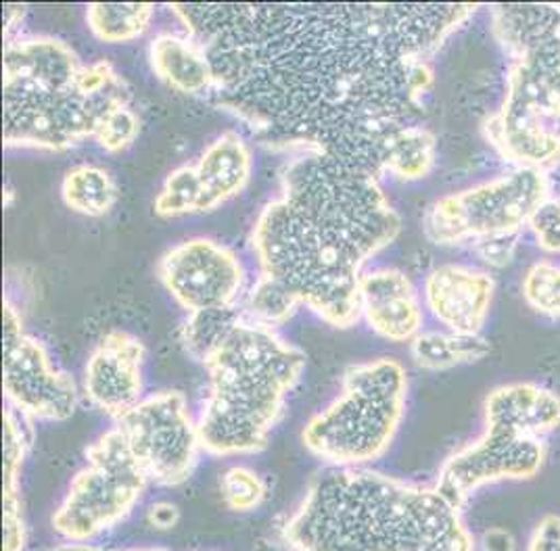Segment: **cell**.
Here are the masks:
<instances>
[{
    "label": "cell",
    "mask_w": 560,
    "mask_h": 551,
    "mask_svg": "<svg viewBox=\"0 0 560 551\" xmlns=\"http://www.w3.org/2000/svg\"><path fill=\"white\" fill-rule=\"evenodd\" d=\"M147 349L130 332H107L86 360L82 390L89 403L114 422L144 399Z\"/></svg>",
    "instance_id": "cell-15"
},
{
    "label": "cell",
    "mask_w": 560,
    "mask_h": 551,
    "mask_svg": "<svg viewBox=\"0 0 560 551\" xmlns=\"http://www.w3.org/2000/svg\"><path fill=\"white\" fill-rule=\"evenodd\" d=\"M116 178L96 163L73 165L61 180V199L71 211L86 218H105L117 203Z\"/></svg>",
    "instance_id": "cell-24"
},
{
    "label": "cell",
    "mask_w": 560,
    "mask_h": 551,
    "mask_svg": "<svg viewBox=\"0 0 560 551\" xmlns=\"http://www.w3.org/2000/svg\"><path fill=\"white\" fill-rule=\"evenodd\" d=\"M521 236H493L470 245V249L477 255V259L483 263L486 270H504L509 268L518 251Z\"/></svg>",
    "instance_id": "cell-34"
},
{
    "label": "cell",
    "mask_w": 560,
    "mask_h": 551,
    "mask_svg": "<svg viewBox=\"0 0 560 551\" xmlns=\"http://www.w3.org/2000/svg\"><path fill=\"white\" fill-rule=\"evenodd\" d=\"M477 551H518V539L511 528H486L477 537Z\"/></svg>",
    "instance_id": "cell-36"
},
{
    "label": "cell",
    "mask_w": 560,
    "mask_h": 551,
    "mask_svg": "<svg viewBox=\"0 0 560 551\" xmlns=\"http://www.w3.org/2000/svg\"><path fill=\"white\" fill-rule=\"evenodd\" d=\"M525 551H560V514H544L529 530Z\"/></svg>",
    "instance_id": "cell-35"
},
{
    "label": "cell",
    "mask_w": 560,
    "mask_h": 551,
    "mask_svg": "<svg viewBox=\"0 0 560 551\" xmlns=\"http://www.w3.org/2000/svg\"><path fill=\"white\" fill-rule=\"evenodd\" d=\"M149 525L158 530H170L176 527L180 520V509L172 502H158L147 509Z\"/></svg>",
    "instance_id": "cell-37"
},
{
    "label": "cell",
    "mask_w": 560,
    "mask_h": 551,
    "mask_svg": "<svg viewBox=\"0 0 560 551\" xmlns=\"http://www.w3.org/2000/svg\"><path fill=\"white\" fill-rule=\"evenodd\" d=\"M34 443V422L22 413L4 408V438H2V461H4V486H2V551H25L27 525H25L24 502H22V472L25 459Z\"/></svg>",
    "instance_id": "cell-21"
},
{
    "label": "cell",
    "mask_w": 560,
    "mask_h": 551,
    "mask_svg": "<svg viewBox=\"0 0 560 551\" xmlns=\"http://www.w3.org/2000/svg\"><path fill=\"white\" fill-rule=\"evenodd\" d=\"M420 295L440 328L483 335L495 297V278L481 266L442 263L427 274Z\"/></svg>",
    "instance_id": "cell-16"
},
{
    "label": "cell",
    "mask_w": 560,
    "mask_h": 551,
    "mask_svg": "<svg viewBox=\"0 0 560 551\" xmlns=\"http://www.w3.org/2000/svg\"><path fill=\"white\" fill-rule=\"evenodd\" d=\"M2 199H4V206H11V203H13V186H11V184H7V186H4Z\"/></svg>",
    "instance_id": "cell-40"
},
{
    "label": "cell",
    "mask_w": 560,
    "mask_h": 551,
    "mask_svg": "<svg viewBox=\"0 0 560 551\" xmlns=\"http://www.w3.org/2000/svg\"><path fill=\"white\" fill-rule=\"evenodd\" d=\"M477 4H172L210 52L215 101L266 146L318 151L383 178L420 124L431 59Z\"/></svg>",
    "instance_id": "cell-1"
},
{
    "label": "cell",
    "mask_w": 560,
    "mask_h": 551,
    "mask_svg": "<svg viewBox=\"0 0 560 551\" xmlns=\"http://www.w3.org/2000/svg\"><path fill=\"white\" fill-rule=\"evenodd\" d=\"M550 195L548 174L509 167L483 183L440 197L427 209L422 230L440 247L475 245L493 236H521Z\"/></svg>",
    "instance_id": "cell-8"
},
{
    "label": "cell",
    "mask_w": 560,
    "mask_h": 551,
    "mask_svg": "<svg viewBox=\"0 0 560 551\" xmlns=\"http://www.w3.org/2000/svg\"><path fill=\"white\" fill-rule=\"evenodd\" d=\"M151 484L176 489L195 474L203 452L197 418L180 390L144 395L135 410L114 422Z\"/></svg>",
    "instance_id": "cell-10"
},
{
    "label": "cell",
    "mask_w": 560,
    "mask_h": 551,
    "mask_svg": "<svg viewBox=\"0 0 560 551\" xmlns=\"http://www.w3.org/2000/svg\"><path fill=\"white\" fill-rule=\"evenodd\" d=\"M149 66L165 86L185 94L215 89L210 52L188 32L162 30L149 43Z\"/></svg>",
    "instance_id": "cell-20"
},
{
    "label": "cell",
    "mask_w": 560,
    "mask_h": 551,
    "mask_svg": "<svg viewBox=\"0 0 560 551\" xmlns=\"http://www.w3.org/2000/svg\"><path fill=\"white\" fill-rule=\"evenodd\" d=\"M45 551H172L164 550V548H135V550H109V548H101L94 543H63L57 548H50Z\"/></svg>",
    "instance_id": "cell-39"
},
{
    "label": "cell",
    "mask_w": 560,
    "mask_h": 551,
    "mask_svg": "<svg viewBox=\"0 0 560 551\" xmlns=\"http://www.w3.org/2000/svg\"><path fill=\"white\" fill-rule=\"evenodd\" d=\"M527 230L539 251L560 255V195L552 192L539 206Z\"/></svg>",
    "instance_id": "cell-33"
},
{
    "label": "cell",
    "mask_w": 560,
    "mask_h": 551,
    "mask_svg": "<svg viewBox=\"0 0 560 551\" xmlns=\"http://www.w3.org/2000/svg\"><path fill=\"white\" fill-rule=\"evenodd\" d=\"M483 138L509 167L552 174L560 167V119L518 92L504 98L481 124Z\"/></svg>",
    "instance_id": "cell-14"
},
{
    "label": "cell",
    "mask_w": 560,
    "mask_h": 551,
    "mask_svg": "<svg viewBox=\"0 0 560 551\" xmlns=\"http://www.w3.org/2000/svg\"><path fill=\"white\" fill-rule=\"evenodd\" d=\"M490 17L509 57L504 89L560 119V4H500Z\"/></svg>",
    "instance_id": "cell-9"
},
{
    "label": "cell",
    "mask_w": 560,
    "mask_h": 551,
    "mask_svg": "<svg viewBox=\"0 0 560 551\" xmlns=\"http://www.w3.org/2000/svg\"><path fill=\"white\" fill-rule=\"evenodd\" d=\"M140 134V117L132 105H124L116 112L107 115L103 124L98 126L94 142L105 151V153H124L128 151Z\"/></svg>",
    "instance_id": "cell-32"
},
{
    "label": "cell",
    "mask_w": 560,
    "mask_h": 551,
    "mask_svg": "<svg viewBox=\"0 0 560 551\" xmlns=\"http://www.w3.org/2000/svg\"><path fill=\"white\" fill-rule=\"evenodd\" d=\"M2 389L7 406L30 422H66L80 401L73 376L52 360L47 344L25 330L9 297L2 303Z\"/></svg>",
    "instance_id": "cell-11"
},
{
    "label": "cell",
    "mask_w": 560,
    "mask_h": 551,
    "mask_svg": "<svg viewBox=\"0 0 560 551\" xmlns=\"http://www.w3.org/2000/svg\"><path fill=\"white\" fill-rule=\"evenodd\" d=\"M84 63L66 40L48 34H18L4 40L2 92L70 89Z\"/></svg>",
    "instance_id": "cell-18"
},
{
    "label": "cell",
    "mask_w": 560,
    "mask_h": 551,
    "mask_svg": "<svg viewBox=\"0 0 560 551\" xmlns=\"http://www.w3.org/2000/svg\"><path fill=\"white\" fill-rule=\"evenodd\" d=\"M491 343L483 335H463L445 328L422 330L410 343L415 366L429 372H447L479 364L490 355Z\"/></svg>",
    "instance_id": "cell-23"
},
{
    "label": "cell",
    "mask_w": 560,
    "mask_h": 551,
    "mask_svg": "<svg viewBox=\"0 0 560 551\" xmlns=\"http://www.w3.org/2000/svg\"><path fill=\"white\" fill-rule=\"evenodd\" d=\"M158 9L153 4H89L84 11L86 25L96 40L107 45H121L144 36Z\"/></svg>",
    "instance_id": "cell-26"
},
{
    "label": "cell",
    "mask_w": 560,
    "mask_h": 551,
    "mask_svg": "<svg viewBox=\"0 0 560 551\" xmlns=\"http://www.w3.org/2000/svg\"><path fill=\"white\" fill-rule=\"evenodd\" d=\"M438 165V138L422 126L410 124L397 132L385 157L383 176L401 183H420Z\"/></svg>",
    "instance_id": "cell-25"
},
{
    "label": "cell",
    "mask_w": 560,
    "mask_h": 551,
    "mask_svg": "<svg viewBox=\"0 0 560 551\" xmlns=\"http://www.w3.org/2000/svg\"><path fill=\"white\" fill-rule=\"evenodd\" d=\"M241 320H243V314H241L238 305L188 314L187 320L183 324V332H180L185 351L192 360L203 364L210 357L211 351L222 343V339Z\"/></svg>",
    "instance_id": "cell-29"
},
{
    "label": "cell",
    "mask_w": 560,
    "mask_h": 551,
    "mask_svg": "<svg viewBox=\"0 0 560 551\" xmlns=\"http://www.w3.org/2000/svg\"><path fill=\"white\" fill-rule=\"evenodd\" d=\"M27 9L20 7V4H7L2 9V17H4V40L13 38L20 34V27L24 25Z\"/></svg>",
    "instance_id": "cell-38"
},
{
    "label": "cell",
    "mask_w": 560,
    "mask_h": 551,
    "mask_svg": "<svg viewBox=\"0 0 560 551\" xmlns=\"http://www.w3.org/2000/svg\"><path fill=\"white\" fill-rule=\"evenodd\" d=\"M84 459L50 518L66 543H94L121 525L151 484L117 424L94 438Z\"/></svg>",
    "instance_id": "cell-7"
},
{
    "label": "cell",
    "mask_w": 560,
    "mask_h": 551,
    "mask_svg": "<svg viewBox=\"0 0 560 551\" xmlns=\"http://www.w3.org/2000/svg\"><path fill=\"white\" fill-rule=\"evenodd\" d=\"M220 491H222L224 502L233 512L245 514V512H254L257 507H261V504L266 502L268 484L254 468L231 466L220 477Z\"/></svg>",
    "instance_id": "cell-31"
},
{
    "label": "cell",
    "mask_w": 560,
    "mask_h": 551,
    "mask_svg": "<svg viewBox=\"0 0 560 551\" xmlns=\"http://www.w3.org/2000/svg\"><path fill=\"white\" fill-rule=\"evenodd\" d=\"M548 459V441L483 426L479 436L442 461L435 484L450 502L467 507L479 491L539 477Z\"/></svg>",
    "instance_id": "cell-12"
},
{
    "label": "cell",
    "mask_w": 560,
    "mask_h": 551,
    "mask_svg": "<svg viewBox=\"0 0 560 551\" xmlns=\"http://www.w3.org/2000/svg\"><path fill=\"white\" fill-rule=\"evenodd\" d=\"M153 209L160 218H183V215L210 211L203 186L199 183L192 161L178 165L165 176L162 190L155 197Z\"/></svg>",
    "instance_id": "cell-28"
},
{
    "label": "cell",
    "mask_w": 560,
    "mask_h": 551,
    "mask_svg": "<svg viewBox=\"0 0 560 551\" xmlns=\"http://www.w3.org/2000/svg\"><path fill=\"white\" fill-rule=\"evenodd\" d=\"M238 307L245 320L279 330L280 326L293 320L298 309L304 305L282 282L257 272L256 280L247 286Z\"/></svg>",
    "instance_id": "cell-27"
},
{
    "label": "cell",
    "mask_w": 560,
    "mask_h": 551,
    "mask_svg": "<svg viewBox=\"0 0 560 551\" xmlns=\"http://www.w3.org/2000/svg\"><path fill=\"white\" fill-rule=\"evenodd\" d=\"M410 378L396 357L353 364L341 389L302 431L304 447L332 468H364L383 458L401 429Z\"/></svg>",
    "instance_id": "cell-5"
},
{
    "label": "cell",
    "mask_w": 560,
    "mask_h": 551,
    "mask_svg": "<svg viewBox=\"0 0 560 551\" xmlns=\"http://www.w3.org/2000/svg\"><path fill=\"white\" fill-rule=\"evenodd\" d=\"M483 426L548 441L560 431V395L529 380L500 385L483 399Z\"/></svg>",
    "instance_id": "cell-19"
},
{
    "label": "cell",
    "mask_w": 560,
    "mask_h": 551,
    "mask_svg": "<svg viewBox=\"0 0 560 551\" xmlns=\"http://www.w3.org/2000/svg\"><path fill=\"white\" fill-rule=\"evenodd\" d=\"M291 551H477L465 509L438 484L364 468L316 472L282 520Z\"/></svg>",
    "instance_id": "cell-3"
},
{
    "label": "cell",
    "mask_w": 560,
    "mask_h": 551,
    "mask_svg": "<svg viewBox=\"0 0 560 551\" xmlns=\"http://www.w3.org/2000/svg\"><path fill=\"white\" fill-rule=\"evenodd\" d=\"M279 184L249 236L257 272L330 326H355L360 278L399 236L401 215L376 174L327 153H293Z\"/></svg>",
    "instance_id": "cell-2"
},
{
    "label": "cell",
    "mask_w": 560,
    "mask_h": 551,
    "mask_svg": "<svg viewBox=\"0 0 560 551\" xmlns=\"http://www.w3.org/2000/svg\"><path fill=\"white\" fill-rule=\"evenodd\" d=\"M192 163L210 211L238 197L254 176V151L236 130L213 138Z\"/></svg>",
    "instance_id": "cell-22"
},
{
    "label": "cell",
    "mask_w": 560,
    "mask_h": 551,
    "mask_svg": "<svg viewBox=\"0 0 560 551\" xmlns=\"http://www.w3.org/2000/svg\"><path fill=\"white\" fill-rule=\"evenodd\" d=\"M158 276L187 314L236 307L249 286L238 253L208 236L170 247L158 261Z\"/></svg>",
    "instance_id": "cell-13"
},
{
    "label": "cell",
    "mask_w": 560,
    "mask_h": 551,
    "mask_svg": "<svg viewBox=\"0 0 560 551\" xmlns=\"http://www.w3.org/2000/svg\"><path fill=\"white\" fill-rule=\"evenodd\" d=\"M130 86L107 59L84 63L78 82L50 92H2L4 149L63 153L96 134L103 119L130 105Z\"/></svg>",
    "instance_id": "cell-6"
},
{
    "label": "cell",
    "mask_w": 560,
    "mask_h": 551,
    "mask_svg": "<svg viewBox=\"0 0 560 551\" xmlns=\"http://www.w3.org/2000/svg\"><path fill=\"white\" fill-rule=\"evenodd\" d=\"M523 301L546 320L560 321V263L537 259L521 280Z\"/></svg>",
    "instance_id": "cell-30"
},
{
    "label": "cell",
    "mask_w": 560,
    "mask_h": 551,
    "mask_svg": "<svg viewBox=\"0 0 560 551\" xmlns=\"http://www.w3.org/2000/svg\"><path fill=\"white\" fill-rule=\"evenodd\" d=\"M203 366L208 392L197 413L203 452L213 458L264 452L304 376V351L279 330L243 318Z\"/></svg>",
    "instance_id": "cell-4"
},
{
    "label": "cell",
    "mask_w": 560,
    "mask_h": 551,
    "mask_svg": "<svg viewBox=\"0 0 560 551\" xmlns=\"http://www.w3.org/2000/svg\"><path fill=\"white\" fill-rule=\"evenodd\" d=\"M424 303L412 278L399 268L364 270L360 318L389 343H412L424 330Z\"/></svg>",
    "instance_id": "cell-17"
}]
</instances>
